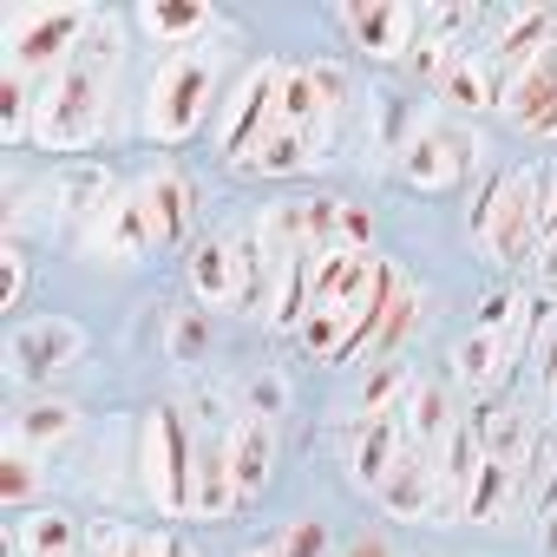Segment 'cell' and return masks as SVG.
Returning <instances> with one entry per match:
<instances>
[{"label": "cell", "instance_id": "obj_1", "mask_svg": "<svg viewBox=\"0 0 557 557\" xmlns=\"http://www.w3.org/2000/svg\"><path fill=\"white\" fill-rule=\"evenodd\" d=\"M361 119L348 60H249L210 125V164L236 184H302L342 158Z\"/></svg>", "mask_w": 557, "mask_h": 557}, {"label": "cell", "instance_id": "obj_2", "mask_svg": "<svg viewBox=\"0 0 557 557\" xmlns=\"http://www.w3.org/2000/svg\"><path fill=\"white\" fill-rule=\"evenodd\" d=\"M125 66H132V40L119 14H92L79 53L66 66H53L47 79H34V151H47L53 164H92V151L119 145L132 125V92H125Z\"/></svg>", "mask_w": 557, "mask_h": 557}, {"label": "cell", "instance_id": "obj_3", "mask_svg": "<svg viewBox=\"0 0 557 557\" xmlns=\"http://www.w3.org/2000/svg\"><path fill=\"white\" fill-rule=\"evenodd\" d=\"M203 223V177L177 158H158L151 171H119L66 249L92 269H138L164 249H190Z\"/></svg>", "mask_w": 557, "mask_h": 557}, {"label": "cell", "instance_id": "obj_4", "mask_svg": "<svg viewBox=\"0 0 557 557\" xmlns=\"http://www.w3.org/2000/svg\"><path fill=\"white\" fill-rule=\"evenodd\" d=\"M361 151H374V164L413 197H472L479 177L492 171L472 119H453L433 99H400V92H368Z\"/></svg>", "mask_w": 557, "mask_h": 557}, {"label": "cell", "instance_id": "obj_5", "mask_svg": "<svg viewBox=\"0 0 557 557\" xmlns=\"http://www.w3.org/2000/svg\"><path fill=\"white\" fill-rule=\"evenodd\" d=\"M400 283V262L374 243L361 249H335L309 269V289H302V315H296V348L315 368H361L368 342L381 329V309Z\"/></svg>", "mask_w": 557, "mask_h": 557}, {"label": "cell", "instance_id": "obj_6", "mask_svg": "<svg viewBox=\"0 0 557 557\" xmlns=\"http://www.w3.org/2000/svg\"><path fill=\"white\" fill-rule=\"evenodd\" d=\"M537 315H544V302L524 296V289H498V296H485V302L472 309V322L446 342V355H440V381H446L459 400H505V394H518L524 361H531Z\"/></svg>", "mask_w": 557, "mask_h": 557}, {"label": "cell", "instance_id": "obj_7", "mask_svg": "<svg viewBox=\"0 0 557 557\" xmlns=\"http://www.w3.org/2000/svg\"><path fill=\"white\" fill-rule=\"evenodd\" d=\"M544 190H550V158L492 164L479 190L466 197V249L498 275H531L537 230H544Z\"/></svg>", "mask_w": 557, "mask_h": 557}, {"label": "cell", "instance_id": "obj_8", "mask_svg": "<svg viewBox=\"0 0 557 557\" xmlns=\"http://www.w3.org/2000/svg\"><path fill=\"white\" fill-rule=\"evenodd\" d=\"M262 262L269 269H309L335 249H361L374 243V210L342 197V190H283L249 210Z\"/></svg>", "mask_w": 557, "mask_h": 557}, {"label": "cell", "instance_id": "obj_9", "mask_svg": "<svg viewBox=\"0 0 557 557\" xmlns=\"http://www.w3.org/2000/svg\"><path fill=\"white\" fill-rule=\"evenodd\" d=\"M184 296L203 315H243L262 322V296H269V262L256 243L249 216H216L190 236L184 249Z\"/></svg>", "mask_w": 557, "mask_h": 557}, {"label": "cell", "instance_id": "obj_10", "mask_svg": "<svg viewBox=\"0 0 557 557\" xmlns=\"http://www.w3.org/2000/svg\"><path fill=\"white\" fill-rule=\"evenodd\" d=\"M223 60L216 47H184V53H164L138 92V138L158 145V151H184L197 145L216 112H223Z\"/></svg>", "mask_w": 557, "mask_h": 557}, {"label": "cell", "instance_id": "obj_11", "mask_svg": "<svg viewBox=\"0 0 557 557\" xmlns=\"http://www.w3.org/2000/svg\"><path fill=\"white\" fill-rule=\"evenodd\" d=\"M92 361V329L79 315H21L8 322V342H0V368H8L14 387H40L53 394V381H66L73 368Z\"/></svg>", "mask_w": 557, "mask_h": 557}, {"label": "cell", "instance_id": "obj_12", "mask_svg": "<svg viewBox=\"0 0 557 557\" xmlns=\"http://www.w3.org/2000/svg\"><path fill=\"white\" fill-rule=\"evenodd\" d=\"M99 8H73V0H27L0 21V73H27V79H47L53 66H66L86 40Z\"/></svg>", "mask_w": 557, "mask_h": 557}, {"label": "cell", "instance_id": "obj_13", "mask_svg": "<svg viewBox=\"0 0 557 557\" xmlns=\"http://www.w3.org/2000/svg\"><path fill=\"white\" fill-rule=\"evenodd\" d=\"M329 27L368 66H413L426 14L413 8V0H361V8H329Z\"/></svg>", "mask_w": 557, "mask_h": 557}, {"label": "cell", "instance_id": "obj_14", "mask_svg": "<svg viewBox=\"0 0 557 557\" xmlns=\"http://www.w3.org/2000/svg\"><path fill=\"white\" fill-rule=\"evenodd\" d=\"M498 119L518 132V138H537V145H557V40L518 66H505L498 79Z\"/></svg>", "mask_w": 557, "mask_h": 557}, {"label": "cell", "instance_id": "obj_15", "mask_svg": "<svg viewBox=\"0 0 557 557\" xmlns=\"http://www.w3.org/2000/svg\"><path fill=\"white\" fill-rule=\"evenodd\" d=\"M275 479H283V420L236 413V426H230V485H236L243 518L275 492Z\"/></svg>", "mask_w": 557, "mask_h": 557}, {"label": "cell", "instance_id": "obj_16", "mask_svg": "<svg viewBox=\"0 0 557 557\" xmlns=\"http://www.w3.org/2000/svg\"><path fill=\"white\" fill-rule=\"evenodd\" d=\"M8 557H86V544H92V524L79 518V511H66V505H27V511H14V524H8Z\"/></svg>", "mask_w": 557, "mask_h": 557}, {"label": "cell", "instance_id": "obj_17", "mask_svg": "<svg viewBox=\"0 0 557 557\" xmlns=\"http://www.w3.org/2000/svg\"><path fill=\"white\" fill-rule=\"evenodd\" d=\"M86 557H197V544H190L184 524H164V518L158 524H138L125 511H106V518H92Z\"/></svg>", "mask_w": 557, "mask_h": 557}, {"label": "cell", "instance_id": "obj_18", "mask_svg": "<svg viewBox=\"0 0 557 557\" xmlns=\"http://www.w3.org/2000/svg\"><path fill=\"white\" fill-rule=\"evenodd\" d=\"M79 433H86V413H79L73 400H60V394H34V400H21L14 420H8V440L27 446V453L47 459V466H53Z\"/></svg>", "mask_w": 557, "mask_h": 557}, {"label": "cell", "instance_id": "obj_19", "mask_svg": "<svg viewBox=\"0 0 557 557\" xmlns=\"http://www.w3.org/2000/svg\"><path fill=\"white\" fill-rule=\"evenodd\" d=\"M426 309H433V296L413 283L407 269H400V283H394V296H387V309H381V329H374V342H368V361H361V368H387V361H400V355L426 335Z\"/></svg>", "mask_w": 557, "mask_h": 557}, {"label": "cell", "instance_id": "obj_20", "mask_svg": "<svg viewBox=\"0 0 557 557\" xmlns=\"http://www.w3.org/2000/svg\"><path fill=\"white\" fill-rule=\"evenodd\" d=\"M138 27L158 40V53H184V47H210L216 34H230V21L216 8H164V0H151V8H138Z\"/></svg>", "mask_w": 557, "mask_h": 557}, {"label": "cell", "instance_id": "obj_21", "mask_svg": "<svg viewBox=\"0 0 557 557\" xmlns=\"http://www.w3.org/2000/svg\"><path fill=\"white\" fill-rule=\"evenodd\" d=\"M210 348H216V315H203L197 302L158 315V355H164L171 368H190V374H197V368L210 361Z\"/></svg>", "mask_w": 557, "mask_h": 557}, {"label": "cell", "instance_id": "obj_22", "mask_svg": "<svg viewBox=\"0 0 557 557\" xmlns=\"http://www.w3.org/2000/svg\"><path fill=\"white\" fill-rule=\"evenodd\" d=\"M342 544H335V531H329V518H315V511H302V518H289V524H275L269 537H256V544H243L236 557H335Z\"/></svg>", "mask_w": 557, "mask_h": 557}, {"label": "cell", "instance_id": "obj_23", "mask_svg": "<svg viewBox=\"0 0 557 557\" xmlns=\"http://www.w3.org/2000/svg\"><path fill=\"white\" fill-rule=\"evenodd\" d=\"M524 381H531V407H544V413L557 420V302H544V315H537Z\"/></svg>", "mask_w": 557, "mask_h": 557}, {"label": "cell", "instance_id": "obj_24", "mask_svg": "<svg viewBox=\"0 0 557 557\" xmlns=\"http://www.w3.org/2000/svg\"><path fill=\"white\" fill-rule=\"evenodd\" d=\"M0 492H8V505H14V511L40 505V492H47V459H34L27 446H14V440H8V453H0Z\"/></svg>", "mask_w": 557, "mask_h": 557}, {"label": "cell", "instance_id": "obj_25", "mask_svg": "<svg viewBox=\"0 0 557 557\" xmlns=\"http://www.w3.org/2000/svg\"><path fill=\"white\" fill-rule=\"evenodd\" d=\"M27 283H34V256L27 243H0V315H14L21 322V302H27Z\"/></svg>", "mask_w": 557, "mask_h": 557}, {"label": "cell", "instance_id": "obj_26", "mask_svg": "<svg viewBox=\"0 0 557 557\" xmlns=\"http://www.w3.org/2000/svg\"><path fill=\"white\" fill-rule=\"evenodd\" d=\"M531 283L557 289V158H550V190H544V230H537V262H531Z\"/></svg>", "mask_w": 557, "mask_h": 557}, {"label": "cell", "instance_id": "obj_27", "mask_svg": "<svg viewBox=\"0 0 557 557\" xmlns=\"http://www.w3.org/2000/svg\"><path fill=\"white\" fill-rule=\"evenodd\" d=\"M335 557H394V544H387L381 531H355V537H348Z\"/></svg>", "mask_w": 557, "mask_h": 557}, {"label": "cell", "instance_id": "obj_28", "mask_svg": "<svg viewBox=\"0 0 557 557\" xmlns=\"http://www.w3.org/2000/svg\"><path fill=\"white\" fill-rule=\"evenodd\" d=\"M537 550H544V557H557V511L537 524Z\"/></svg>", "mask_w": 557, "mask_h": 557}]
</instances>
